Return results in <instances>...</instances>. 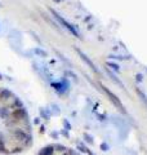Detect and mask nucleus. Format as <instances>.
I'll return each mask as SVG.
<instances>
[{
	"mask_svg": "<svg viewBox=\"0 0 147 155\" xmlns=\"http://www.w3.org/2000/svg\"><path fill=\"white\" fill-rule=\"evenodd\" d=\"M32 145V130L23 105L0 89V155H14Z\"/></svg>",
	"mask_w": 147,
	"mask_h": 155,
	"instance_id": "f257e3e1",
	"label": "nucleus"
},
{
	"mask_svg": "<svg viewBox=\"0 0 147 155\" xmlns=\"http://www.w3.org/2000/svg\"><path fill=\"white\" fill-rule=\"evenodd\" d=\"M36 155H81L71 147L63 146V145H48L43 147Z\"/></svg>",
	"mask_w": 147,
	"mask_h": 155,
	"instance_id": "f03ea898",
	"label": "nucleus"
}]
</instances>
